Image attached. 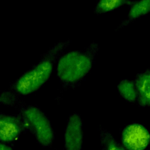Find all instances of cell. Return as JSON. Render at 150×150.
Returning a JSON list of instances; mask_svg holds the SVG:
<instances>
[{
	"instance_id": "obj_1",
	"label": "cell",
	"mask_w": 150,
	"mask_h": 150,
	"mask_svg": "<svg viewBox=\"0 0 150 150\" xmlns=\"http://www.w3.org/2000/svg\"><path fill=\"white\" fill-rule=\"evenodd\" d=\"M71 43L70 40H66L59 42L50 47L38 63L14 83L13 88L15 92L21 95H28L39 90L48 80L54 63Z\"/></svg>"
},
{
	"instance_id": "obj_2",
	"label": "cell",
	"mask_w": 150,
	"mask_h": 150,
	"mask_svg": "<svg viewBox=\"0 0 150 150\" xmlns=\"http://www.w3.org/2000/svg\"><path fill=\"white\" fill-rule=\"evenodd\" d=\"M98 51V45L92 42L84 49L62 55L58 60L57 75L62 85L73 87L81 81L91 69Z\"/></svg>"
},
{
	"instance_id": "obj_3",
	"label": "cell",
	"mask_w": 150,
	"mask_h": 150,
	"mask_svg": "<svg viewBox=\"0 0 150 150\" xmlns=\"http://www.w3.org/2000/svg\"><path fill=\"white\" fill-rule=\"evenodd\" d=\"M20 117L24 128L34 135L39 144L48 146L54 139V132L46 115L34 106H23L20 109Z\"/></svg>"
},
{
	"instance_id": "obj_4",
	"label": "cell",
	"mask_w": 150,
	"mask_h": 150,
	"mask_svg": "<svg viewBox=\"0 0 150 150\" xmlns=\"http://www.w3.org/2000/svg\"><path fill=\"white\" fill-rule=\"evenodd\" d=\"M122 142L129 150H144L149 142V132L141 124H129L122 131Z\"/></svg>"
},
{
	"instance_id": "obj_5",
	"label": "cell",
	"mask_w": 150,
	"mask_h": 150,
	"mask_svg": "<svg viewBox=\"0 0 150 150\" xmlns=\"http://www.w3.org/2000/svg\"><path fill=\"white\" fill-rule=\"evenodd\" d=\"M83 123L77 114L71 115L67 122L64 134L66 150H81L83 145Z\"/></svg>"
},
{
	"instance_id": "obj_6",
	"label": "cell",
	"mask_w": 150,
	"mask_h": 150,
	"mask_svg": "<svg viewBox=\"0 0 150 150\" xmlns=\"http://www.w3.org/2000/svg\"><path fill=\"white\" fill-rule=\"evenodd\" d=\"M20 116L2 114L0 115V141L11 142L15 139L23 129Z\"/></svg>"
},
{
	"instance_id": "obj_7",
	"label": "cell",
	"mask_w": 150,
	"mask_h": 150,
	"mask_svg": "<svg viewBox=\"0 0 150 150\" xmlns=\"http://www.w3.org/2000/svg\"><path fill=\"white\" fill-rule=\"evenodd\" d=\"M138 104L141 107L150 104V71L149 69L137 75L135 82Z\"/></svg>"
},
{
	"instance_id": "obj_8",
	"label": "cell",
	"mask_w": 150,
	"mask_h": 150,
	"mask_svg": "<svg viewBox=\"0 0 150 150\" xmlns=\"http://www.w3.org/2000/svg\"><path fill=\"white\" fill-rule=\"evenodd\" d=\"M129 6V8L128 18L127 19L123 21L117 27L116 30L122 29L137 19L148 15L150 10V0H139L137 1H133Z\"/></svg>"
},
{
	"instance_id": "obj_9",
	"label": "cell",
	"mask_w": 150,
	"mask_h": 150,
	"mask_svg": "<svg viewBox=\"0 0 150 150\" xmlns=\"http://www.w3.org/2000/svg\"><path fill=\"white\" fill-rule=\"evenodd\" d=\"M133 2L130 0H98L93 8L97 15H103L113 11L124 5H129Z\"/></svg>"
},
{
	"instance_id": "obj_10",
	"label": "cell",
	"mask_w": 150,
	"mask_h": 150,
	"mask_svg": "<svg viewBox=\"0 0 150 150\" xmlns=\"http://www.w3.org/2000/svg\"><path fill=\"white\" fill-rule=\"evenodd\" d=\"M102 150H127L101 125L98 126Z\"/></svg>"
},
{
	"instance_id": "obj_11",
	"label": "cell",
	"mask_w": 150,
	"mask_h": 150,
	"mask_svg": "<svg viewBox=\"0 0 150 150\" xmlns=\"http://www.w3.org/2000/svg\"><path fill=\"white\" fill-rule=\"evenodd\" d=\"M118 90L121 96L129 102H134L137 99L135 82L129 80H123L118 85Z\"/></svg>"
},
{
	"instance_id": "obj_12",
	"label": "cell",
	"mask_w": 150,
	"mask_h": 150,
	"mask_svg": "<svg viewBox=\"0 0 150 150\" xmlns=\"http://www.w3.org/2000/svg\"><path fill=\"white\" fill-rule=\"evenodd\" d=\"M0 150H13V149L9 146L3 143H0Z\"/></svg>"
}]
</instances>
